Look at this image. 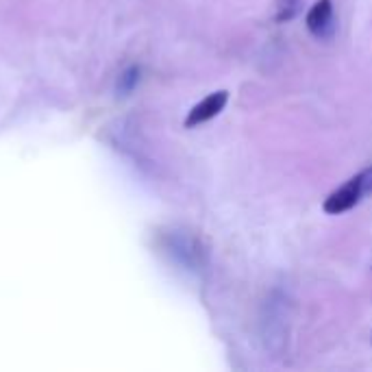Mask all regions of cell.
<instances>
[{
  "label": "cell",
  "instance_id": "obj_2",
  "mask_svg": "<svg viewBox=\"0 0 372 372\" xmlns=\"http://www.w3.org/2000/svg\"><path fill=\"white\" fill-rule=\"evenodd\" d=\"M229 103V92L227 90H218V92H212L210 96H205L200 103H196L190 111H187V118H185V129H194V127H200V124L214 120L216 115L222 113V109L227 107Z\"/></svg>",
  "mask_w": 372,
  "mask_h": 372
},
{
  "label": "cell",
  "instance_id": "obj_6",
  "mask_svg": "<svg viewBox=\"0 0 372 372\" xmlns=\"http://www.w3.org/2000/svg\"><path fill=\"white\" fill-rule=\"evenodd\" d=\"M370 342H372V334H370Z\"/></svg>",
  "mask_w": 372,
  "mask_h": 372
},
{
  "label": "cell",
  "instance_id": "obj_1",
  "mask_svg": "<svg viewBox=\"0 0 372 372\" xmlns=\"http://www.w3.org/2000/svg\"><path fill=\"white\" fill-rule=\"evenodd\" d=\"M368 194H372V165H368V168H363L361 172L351 177L344 185H340L338 190L331 192L322 202V210L329 216L346 214L353 210V207H357L361 202V198Z\"/></svg>",
  "mask_w": 372,
  "mask_h": 372
},
{
  "label": "cell",
  "instance_id": "obj_5",
  "mask_svg": "<svg viewBox=\"0 0 372 372\" xmlns=\"http://www.w3.org/2000/svg\"><path fill=\"white\" fill-rule=\"evenodd\" d=\"M138 78H140V70L138 68H129L127 72L122 74V78H120V90L122 92H131L133 86L138 83Z\"/></svg>",
  "mask_w": 372,
  "mask_h": 372
},
{
  "label": "cell",
  "instance_id": "obj_3",
  "mask_svg": "<svg viewBox=\"0 0 372 372\" xmlns=\"http://www.w3.org/2000/svg\"><path fill=\"white\" fill-rule=\"evenodd\" d=\"M305 24L309 33L318 39H329L336 33V16H334V3L331 0H316L314 7L307 11Z\"/></svg>",
  "mask_w": 372,
  "mask_h": 372
},
{
  "label": "cell",
  "instance_id": "obj_4",
  "mask_svg": "<svg viewBox=\"0 0 372 372\" xmlns=\"http://www.w3.org/2000/svg\"><path fill=\"white\" fill-rule=\"evenodd\" d=\"M305 0H274V22L285 24L301 16Z\"/></svg>",
  "mask_w": 372,
  "mask_h": 372
}]
</instances>
